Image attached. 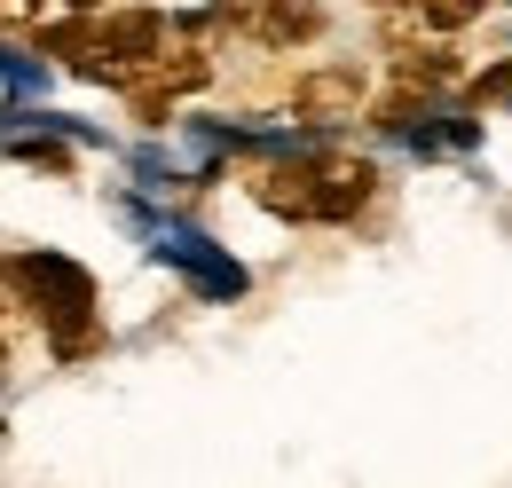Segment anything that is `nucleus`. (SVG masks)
Segmentation results:
<instances>
[{
	"instance_id": "nucleus-10",
	"label": "nucleus",
	"mask_w": 512,
	"mask_h": 488,
	"mask_svg": "<svg viewBox=\"0 0 512 488\" xmlns=\"http://www.w3.org/2000/svg\"><path fill=\"white\" fill-rule=\"evenodd\" d=\"M40 24V0H0V40H32Z\"/></svg>"
},
{
	"instance_id": "nucleus-8",
	"label": "nucleus",
	"mask_w": 512,
	"mask_h": 488,
	"mask_svg": "<svg viewBox=\"0 0 512 488\" xmlns=\"http://www.w3.org/2000/svg\"><path fill=\"white\" fill-rule=\"evenodd\" d=\"M16 158H24V166H40V174H56V182L79 174V158H71L64 142H48V134H24V142H16Z\"/></svg>"
},
{
	"instance_id": "nucleus-12",
	"label": "nucleus",
	"mask_w": 512,
	"mask_h": 488,
	"mask_svg": "<svg viewBox=\"0 0 512 488\" xmlns=\"http://www.w3.org/2000/svg\"><path fill=\"white\" fill-rule=\"evenodd\" d=\"M64 8H103V0H64Z\"/></svg>"
},
{
	"instance_id": "nucleus-4",
	"label": "nucleus",
	"mask_w": 512,
	"mask_h": 488,
	"mask_svg": "<svg viewBox=\"0 0 512 488\" xmlns=\"http://www.w3.org/2000/svg\"><path fill=\"white\" fill-rule=\"evenodd\" d=\"M237 182H245V197H253L260 213H276V221H323L316 213V166H308V150L292 158V150H276V158H245L237 166Z\"/></svg>"
},
{
	"instance_id": "nucleus-2",
	"label": "nucleus",
	"mask_w": 512,
	"mask_h": 488,
	"mask_svg": "<svg viewBox=\"0 0 512 488\" xmlns=\"http://www.w3.org/2000/svg\"><path fill=\"white\" fill-rule=\"evenodd\" d=\"M205 24L229 40V48H268V56H300L331 32V8L323 0H213Z\"/></svg>"
},
{
	"instance_id": "nucleus-5",
	"label": "nucleus",
	"mask_w": 512,
	"mask_h": 488,
	"mask_svg": "<svg viewBox=\"0 0 512 488\" xmlns=\"http://www.w3.org/2000/svg\"><path fill=\"white\" fill-rule=\"evenodd\" d=\"M308 166H316V213L323 221H355L379 197V166L355 158V150H308Z\"/></svg>"
},
{
	"instance_id": "nucleus-7",
	"label": "nucleus",
	"mask_w": 512,
	"mask_h": 488,
	"mask_svg": "<svg viewBox=\"0 0 512 488\" xmlns=\"http://www.w3.org/2000/svg\"><path fill=\"white\" fill-rule=\"evenodd\" d=\"M32 339V315H24V300H16V284H8V268H0V370H8V355Z\"/></svg>"
},
{
	"instance_id": "nucleus-3",
	"label": "nucleus",
	"mask_w": 512,
	"mask_h": 488,
	"mask_svg": "<svg viewBox=\"0 0 512 488\" xmlns=\"http://www.w3.org/2000/svg\"><path fill=\"white\" fill-rule=\"evenodd\" d=\"M363 103H371L363 63H308V71L284 79V111L300 126H347V119H363Z\"/></svg>"
},
{
	"instance_id": "nucleus-11",
	"label": "nucleus",
	"mask_w": 512,
	"mask_h": 488,
	"mask_svg": "<svg viewBox=\"0 0 512 488\" xmlns=\"http://www.w3.org/2000/svg\"><path fill=\"white\" fill-rule=\"evenodd\" d=\"M371 16H410V0H363Z\"/></svg>"
},
{
	"instance_id": "nucleus-1",
	"label": "nucleus",
	"mask_w": 512,
	"mask_h": 488,
	"mask_svg": "<svg viewBox=\"0 0 512 488\" xmlns=\"http://www.w3.org/2000/svg\"><path fill=\"white\" fill-rule=\"evenodd\" d=\"M0 268H8V284H16L24 315H32V331L56 347V363H79V355L103 347L95 276H87L79 260H64V252H8Z\"/></svg>"
},
{
	"instance_id": "nucleus-6",
	"label": "nucleus",
	"mask_w": 512,
	"mask_h": 488,
	"mask_svg": "<svg viewBox=\"0 0 512 488\" xmlns=\"http://www.w3.org/2000/svg\"><path fill=\"white\" fill-rule=\"evenodd\" d=\"M410 16H418L426 32H465V24L489 16V0H410Z\"/></svg>"
},
{
	"instance_id": "nucleus-9",
	"label": "nucleus",
	"mask_w": 512,
	"mask_h": 488,
	"mask_svg": "<svg viewBox=\"0 0 512 488\" xmlns=\"http://www.w3.org/2000/svg\"><path fill=\"white\" fill-rule=\"evenodd\" d=\"M465 103L473 111H497V103H512V56L489 71V79H465Z\"/></svg>"
}]
</instances>
